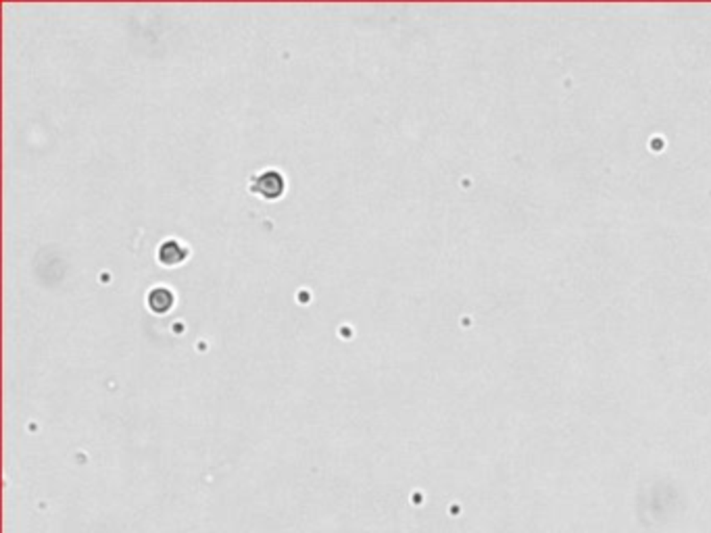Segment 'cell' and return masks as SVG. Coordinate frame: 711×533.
Wrapping results in <instances>:
<instances>
[{"label": "cell", "instance_id": "obj_1", "mask_svg": "<svg viewBox=\"0 0 711 533\" xmlns=\"http://www.w3.org/2000/svg\"><path fill=\"white\" fill-rule=\"evenodd\" d=\"M250 190L261 192L265 198H278L284 190V179L278 171H269V173H263L255 184H252Z\"/></svg>", "mask_w": 711, "mask_h": 533}, {"label": "cell", "instance_id": "obj_2", "mask_svg": "<svg viewBox=\"0 0 711 533\" xmlns=\"http://www.w3.org/2000/svg\"><path fill=\"white\" fill-rule=\"evenodd\" d=\"M171 292L165 290V288H157L152 290L150 296H148V306L155 310V312H165L169 306H171Z\"/></svg>", "mask_w": 711, "mask_h": 533}]
</instances>
